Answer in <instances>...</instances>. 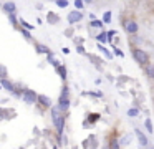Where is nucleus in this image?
<instances>
[{"label": "nucleus", "instance_id": "obj_1", "mask_svg": "<svg viewBox=\"0 0 154 149\" xmlns=\"http://www.w3.org/2000/svg\"><path fill=\"white\" fill-rule=\"evenodd\" d=\"M52 119H53V124H55V128H56V133L61 136L63 126H65V118H63V111H61V108L58 104L52 108Z\"/></svg>", "mask_w": 154, "mask_h": 149}, {"label": "nucleus", "instance_id": "obj_2", "mask_svg": "<svg viewBox=\"0 0 154 149\" xmlns=\"http://www.w3.org/2000/svg\"><path fill=\"white\" fill-rule=\"evenodd\" d=\"M133 58L139 65H142V66H146L147 63H149V55L144 50H141V48H133Z\"/></svg>", "mask_w": 154, "mask_h": 149}, {"label": "nucleus", "instance_id": "obj_3", "mask_svg": "<svg viewBox=\"0 0 154 149\" xmlns=\"http://www.w3.org/2000/svg\"><path fill=\"white\" fill-rule=\"evenodd\" d=\"M58 106L61 108V111L65 113L70 108V91H68V86H63L61 89V96H60V101H58Z\"/></svg>", "mask_w": 154, "mask_h": 149}, {"label": "nucleus", "instance_id": "obj_4", "mask_svg": "<svg viewBox=\"0 0 154 149\" xmlns=\"http://www.w3.org/2000/svg\"><path fill=\"white\" fill-rule=\"evenodd\" d=\"M121 23H123V27H124V30H126L129 35H134L138 33V30H139V27H138V23H136V20H121Z\"/></svg>", "mask_w": 154, "mask_h": 149}, {"label": "nucleus", "instance_id": "obj_5", "mask_svg": "<svg viewBox=\"0 0 154 149\" xmlns=\"http://www.w3.org/2000/svg\"><path fill=\"white\" fill-rule=\"evenodd\" d=\"M22 96H23V100L27 103H30V104H33V103L38 101V95H37L35 91H32V89H23Z\"/></svg>", "mask_w": 154, "mask_h": 149}, {"label": "nucleus", "instance_id": "obj_6", "mask_svg": "<svg viewBox=\"0 0 154 149\" xmlns=\"http://www.w3.org/2000/svg\"><path fill=\"white\" fill-rule=\"evenodd\" d=\"M81 18H83V14H81L78 8L68 14V23H76V22H80Z\"/></svg>", "mask_w": 154, "mask_h": 149}, {"label": "nucleus", "instance_id": "obj_7", "mask_svg": "<svg viewBox=\"0 0 154 149\" xmlns=\"http://www.w3.org/2000/svg\"><path fill=\"white\" fill-rule=\"evenodd\" d=\"M0 85H2V86H3L5 89L12 91L14 95H18V91H15V88H14V85H12V81H8V80H5V78H2V80H0Z\"/></svg>", "mask_w": 154, "mask_h": 149}, {"label": "nucleus", "instance_id": "obj_8", "mask_svg": "<svg viewBox=\"0 0 154 149\" xmlns=\"http://www.w3.org/2000/svg\"><path fill=\"white\" fill-rule=\"evenodd\" d=\"M136 136H138V141L141 142V146H144V148H146V146H149V141H147V137L142 134V133H141L139 129H136Z\"/></svg>", "mask_w": 154, "mask_h": 149}, {"label": "nucleus", "instance_id": "obj_9", "mask_svg": "<svg viewBox=\"0 0 154 149\" xmlns=\"http://www.w3.org/2000/svg\"><path fill=\"white\" fill-rule=\"evenodd\" d=\"M3 10H5L7 14H15L17 7H15L14 2H7V3H3Z\"/></svg>", "mask_w": 154, "mask_h": 149}, {"label": "nucleus", "instance_id": "obj_10", "mask_svg": "<svg viewBox=\"0 0 154 149\" xmlns=\"http://www.w3.org/2000/svg\"><path fill=\"white\" fill-rule=\"evenodd\" d=\"M38 101H40L43 106H47V108H50V106H52V101H50V100H48L45 95H40V96H38Z\"/></svg>", "mask_w": 154, "mask_h": 149}, {"label": "nucleus", "instance_id": "obj_11", "mask_svg": "<svg viewBox=\"0 0 154 149\" xmlns=\"http://www.w3.org/2000/svg\"><path fill=\"white\" fill-rule=\"evenodd\" d=\"M56 71H58V74H60L63 80L66 78V68L63 66V65H58V66H56Z\"/></svg>", "mask_w": 154, "mask_h": 149}, {"label": "nucleus", "instance_id": "obj_12", "mask_svg": "<svg viewBox=\"0 0 154 149\" xmlns=\"http://www.w3.org/2000/svg\"><path fill=\"white\" fill-rule=\"evenodd\" d=\"M37 51H38V53H47V55H50V50H48L47 47H43V45H40V43H38V45H37Z\"/></svg>", "mask_w": 154, "mask_h": 149}, {"label": "nucleus", "instance_id": "obj_13", "mask_svg": "<svg viewBox=\"0 0 154 149\" xmlns=\"http://www.w3.org/2000/svg\"><path fill=\"white\" fill-rule=\"evenodd\" d=\"M146 74L149 76V78H154V66L153 65H147L146 66Z\"/></svg>", "mask_w": 154, "mask_h": 149}, {"label": "nucleus", "instance_id": "obj_14", "mask_svg": "<svg viewBox=\"0 0 154 149\" xmlns=\"http://www.w3.org/2000/svg\"><path fill=\"white\" fill-rule=\"evenodd\" d=\"M103 23H104V22H101V20H91V27H94V28H101L103 27Z\"/></svg>", "mask_w": 154, "mask_h": 149}, {"label": "nucleus", "instance_id": "obj_15", "mask_svg": "<svg viewBox=\"0 0 154 149\" xmlns=\"http://www.w3.org/2000/svg\"><path fill=\"white\" fill-rule=\"evenodd\" d=\"M98 48H100V50H101V51H103V53H104V56H106V58H113V55H111V53H109V51H108V50H106V48H104V47H103V45H98Z\"/></svg>", "mask_w": 154, "mask_h": 149}, {"label": "nucleus", "instance_id": "obj_16", "mask_svg": "<svg viewBox=\"0 0 154 149\" xmlns=\"http://www.w3.org/2000/svg\"><path fill=\"white\" fill-rule=\"evenodd\" d=\"M96 38H98L100 41H106V40H108V32H101V33L96 37Z\"/></svg>", "mask_w": 154, "mask_h": 149}, {"label": "nucleus", "instance_id": "obj_17", "mask_svg": "<svg viewBox=\"0 0 154 149\" xmlns=\"http://www.w3.org/2000/svg\"><path fill=\"white\" fill-rule=\"evenodd\" d=\"M75 7L78 8V10H81V8L85 7V0H75Z\"/></svg>", "mask_w": 154, "mask_h": 149}, {"label": "nucleus", "instance_id": "obj_18", "mask_svg": "<svg viewBox=\"0 0 154 149\" xmlns=\"http://www.w3.org/2000/svg\"><path fill=\"white\" fill-rule=\"evenodd\" d=\"M103 22H104V23H109V22H111V12H106V14L103 15Z\"/></svg>", "mask_w": 154, "mask_h": 149}, {"label": "nucleus", "instance_id": "obj_19", "mask_svg": "<svg viewBox=\"0 0 154 149\" xmlns=\"http://www.w3.org/2000/svg\"><path fill=\"white\" fill-rule=\"evenodd\" d=\"M56 5L60 8H65L68 5V0H56Z\"/></svg>", "mask_w": 154, "mask_h": 149}, {"label": "nucleus", "instance_id": "obj_20", "mask_svg": "<svg viewBox=\"0 0 154 149\" xmlns=\"http://www.w3.org/2000/svg\"><path fill=\"white\" fill-rule=\"evenodd\" d=\"M138 114H139L138 108H131L129 111H128V116H138Z\"/></svg>", "mask_w": 154, "mask_h": 149}, {"label": "nucleus", "instance_id": "obj_21", "mask_svg": "<svg viewBox=\"0 0 154 149\" xmlns=\"http://www.w3.org/2000/svg\"><path fill=\"white\" fill-rule=\"evenodd\" d=\"M144 126H146V129L149 131V133H153V124H151V119H146V123H144Z\"/></svg>", "mask_w": 154, "mask_h": 149}, {"label": "nucleus", "instance_id": "obj_22", "mask_svg": "<svg viewBox=\"0 0 154 149\" xmlns=\"http://www.w3.org/2000/svg\"><path fill=\"white\" fill-rule=\"evenodd\" d=\"M20 23H22V27H23V28H28V30H33V25H30V23H27L25 20H20Z\"/></svg>", "mask_w": 154, "mask_h": 149}, {"label": "nucleus", "instance_id": "obj_23", "mask_svg": "<svg viewBox=\"0 0 154 149\" xmlns=\"http://www.w3.org/2000/svg\"><path fill=\"white\" fill-rule=\"evenodd\" d=\"M48 22H52V23H55V22H58V17H55L53 14L48 15Z\"/></svg>", "mask_w": 154, "mask_h": 149}, {"label": "nucleus", "instance_id": "obj_24", "mask_svg": "<svg viewBox=\"0 0 154 149\" xmlns=\"http://www.w3.org/2000/svg\"><path fill=\"white\" fill-rule=\"evenodd\" d=\"M8 17H10V22H12L15 27H17V18H15V14H8Z\"/></svg>", "mask_w": 154, "mask_h": 149}, {"label": "nucleus", "instance_id": "obj_25", "mask_svg": "<svg viewBox=\"0 0 154 149\" xmlns=\"http://www.w3.org/2000/svg\"><path fill=\"white\" fill-rule=\"evenodd\" d=\"M22 33L25 35V38H28V40H30V38H32V35L28 33V28H27V30H23V28H22Z\"/></svg>", "mask_w": 154, "mask_h": 149}, {"label": "nucleus", "instance_id": "obj_26", "mask_svg": "<svg viewBox=\"0 0 154 149\" xmlns=\"http://www.w3.org/2000/svg\"><path fill=\"white\" fill-rule=\"evenodd\" d=\"M114 33H116L114 30H109V32H108V40H111V38L114 37Z\"/></svg>", "mask_w": 154, "mask_h": 149}, {"label": "nucleus", "instance_id": "obj_27", "mask_svg": "<svg viewBox=\"0 0 154 149\" xmlns=\"http://www.w3.org/2000/svg\"><path fill=\"white\" fill-rule=\"evenodd\" d=\"M114 53L118 55V56H123V51H121V50H114Z\"/></svg>", "mask_w": 154, "mask_h": 149}, {"label": "nucleus", "instance_id": "obj_28", "mask_svg": "<svg viewBox=\"0 0 154 149\" xmlns=\"http://www.w3.org/2000/svg\"><path fill=\"white\" fill-rule=\"evenodd\" d=\"M111 146H113V148H119V144H118L116 141H113V142H111Z\"/></svg>", "mask_w": 154, "mask_h": 149}, {"label": "nucleus", "instance_id": "obj_29", "mask_svg": "<svg viewBox=\"0 0 154 149\" xmlns=\"http://www.w3.org/2000/svg\"><path fill=\"white\" fill-rule=\"evenodd\" d=\"M91 2H93V0H85V3H91Z\"/></svg>", "mask_w": 154, "mask_h": 149}]
</instances>
